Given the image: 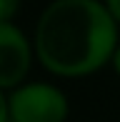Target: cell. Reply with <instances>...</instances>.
<instances>
[{
    "label": "cell",
    "instance_id": "obj_5",
    "mask_svg": "<svg viewBox=\"0 0 120 122\" xmlns=\"http://www.w3.org/2000/svg\"><path fill=\"white\" fill-rule=\"evenodd\" d=\"M105 8L110 10V15L120 23V0H105Z\"/></svg>",
    "mask_w": 120,
    "mask_h": 122
},
{
    "label": "cell",
    "instance_id": "obj_7",
    "mask_svg": "<svg viewBox=\"0 0 120 122\" xmlns=\"http://www.w3.org/2000/svg\"><path fill=\"white\" fill-rule=\"evenodd\" d=\"M113 65H115V70H118V75H120V45L115 47V52H113Z\"/></svg>",
    "mask_w": 120,
    "mask_h": 122
},
{
    "label": "cell",
    "instance_id": "obj_6",
    "mask_svg": "<svg viewBox=\"0 0 120 122\" xmlns=\"http://www.w3.org/2000/svg\"><path fill=\"white\" fill-rule=\"evenodd\" d=\"M0 122H8V97L0 92Z\"/></svg>",
    "mask_w": 120,
    "mask_h": 122
},
{
    "label": "cell",
    "instance_id": "obj_1",
    "mask_svg": "<svg viewBox=\"0 0 120 122\" xmlns=\"http://www.w3.org/2000/svg\"><path fill=\"white\" fill-rule=\"evenodd\" d=\"M115 23L98 0H53L35 25L38 57L58 75H85L113 57Z\"/></svg>",
    "mask_w": 120,
    "mask_h": 122
},
{
    "label": "cell",
    "instance_id": "obj_4",
    "mask_svg": "<svg viewBox=\"0 0 120 122\" xmlns=\"http://www.w3.org/2000/svg\"><path fill=\"white\" fill-rule=\"evenodd\" d=\"M20 0H0V23H5V20H10L15 15V10H18Z\"/></svg>",
    "mask_w": 120,
    "mask_h": 122
},
{
    "label": "cell",
    "instance_id": "obj_3",
    "mask_svg": "<svg viewBox=\"0 0 120 122\" xmlns=\"http://www.w3.org/2000/svg\"><path fill=\"white\" fill-rule=\"evenodd\" d=\"M30 67V42L10 20L0 23V87H13Z\"/></svg>",
    "mask_w": 120,
    "mask_h": 122
},
{
    "label": "cell",
    "instance_id": "obj_2",
    "mask_svg": "<svg viewBox=\"0 0 120 122\" xmlns=\"http://www.w3.org/2000/svg\"><path fill=\"white\" fill-rule=\"evenodd\" d=\"M68 97L50 82H28L8 95V122H65Z\"/></svg>",
    "mask_w": 120,
    "mask_h": 122
}]
</instances>
